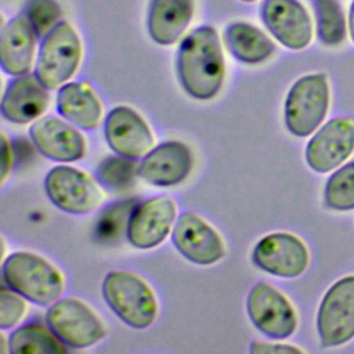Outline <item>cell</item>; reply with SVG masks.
<instances>
[{
    "label": "cell",
    "instance_id": "27",
    "mask_svg": "<svg viewBox=\"0 0 354 354\" xmlns=\"http://www.w3.org/2000/svg\"><path fill=\"white\" fill-rule=\"evenodd\" d=\"M134 207H136V203L131 201H127L106 209V212L98 220V225H97L98 236L104 241H113L119 238L120 234L124 231V228L127 231L129 220Z\"/></svg>",
    "mask_w": 354,
    "mask_h": 354
},
{
    "label": "cell",
    "instance_id": "19",
    "mask_svg": "<svg viewBox=\"0 0 354 354\" xmlns=\"http://www.w3.org/2000/svg\"><path fill=\"white\" fill-rule=\"evenodd\" d=\"M35 29L26 14L12 18L1 32L0 62L6 73L21 76L32 66L35 51Z\"/></svg>",
    "mask_w": 354,
    "mask_h": 354
},
{
    "label": "cell",
    "instance_id": "14",
    "mask_svg": "<svg viewBox=\"0 0 354 354\" xmlns=\"http://www.w3.org/2000/svg\"><path fill=\"white\" fill-rule=\"evenodd\" d=\"M261 17L274 37L292 50L304 48L313 36L310 17L296 0H264Z\"/></svg>",
    "mask_w": 354,
    "mask_h": 354
},
{
    "label": "cell",
    "instance_id": "12",
    "mask_svg": "<svg viewBox=\"0 0 354 354\" xmlns=\"http://www.w3.org/2000/svg\"><path fill=\"white\" fill-rule=\"evenodd\" d=\"M174 218L176 205L169 196L151 198L136 205L131 212L126 231L127 238L138 249L155 248L167 236Z\"/></svg>",
    "mask_w": 354,
    "mask_h": 354
},
{
    "label": "cell",
    "instance_id": "26",
    "mask_svg": "<svg viewBox=\"0 0 354 354\" xmlns=\"http://www.w3.org/2000/svg\"><path fill=\"white\" fill-rule=\"evenodd\" d=\"M138 174L137 165L127 156H111L98 165L97 176L102 185L109 189L120 191L130 187Z\"/></svg>",
    "mask_w": 354,
    "mask_h": 354
},
{
    "label": "cell",
    "instance_id": "32",
    "mask_svg": "<svg viewBox=\"0 0 354 354\" xmlns=\"http://www.w3.org/2000/svg\"><path fill=\"white\" fill-rule=\"evenodd\" d=\"M348 28H350V35H351V39L354 41V0L351 3V7H350V15H348Z\"/></svg>",
    "mask_w": 354,
    "mask_h": 354
},
{
    "label": "cell",
    "instance_id": "9",
    "mask_svg": "<svg viewBox=\"0 0 354 354\" xmlns=\"http://www.w3.org/2000/svg\"><path fill=\"white\" fill-rule=\"evenodd\" d=\"M252 324L272 339H285L296 329V314L286 297L268 283H256L248 296Z\"/></svg>",
    "mask_w": 354,
    "mask_h": 354
},
{
    "label": "cell",
    "instance_id": "15",
    "mask_svg": "<svg viewBox=\"0 0 354 354\" xmlns=\"http://www.w3.org/2000/svg\"><path fill=\"white\" fill-rule=\"evenodd\" d=\"M105 138L118 155L131 159L147 155L153 144L148 124L136 111L127 106H116L108 113Z\"/></svg>",
    "mask_w": 354,
    "mask_h": 354
},
{
    "label": "cell",
    "instance_id": "28",
    "mask_svg": "<svg viewBox=\"0 0 354 354\" xmlns=\"http://www.w3.org/2000/svg\"><path fill=\"white\" fill-rule=\"evenodd\" d=\"M61 10L54 0H30L26 7V17L36 35H48L58 24Z\"/></svg>",
    "mask_w": 354,
    "mask_h": 354
},
{
    "label": "cell",
    "instance_id": "21",
    "mask_svg": "<svg viewBox=\"0 0 354 354\" xmlns=\"http://www.w3.org/2000/svg\"><path fill=\"white\" fill-rule=\"evenodd\" d=\"M57 109L61 116L83 130H93L101 118V104L86 83L64 84L57 95Z\"/></svg>",
    "mask_w": 354,
    "mask_h": 354
},
{
    "label": "cell",
    "instance_id": "8",
    "mask_svg": "<svg viewBox=\"0 0 354 354\" xmlns=\"http://www.w3.org/2000/svg\"><path fill=\"white\" fill-rule=\"evenodd\" d=\"M44 188L57 207L73 214L88 213L101 202L95 183L83 171L69 166L51 169L46 176Z\"/></svg>",
    "mask_w": 354,
    "mask_h": 354
},
{
    "label": "cell",
    "instance_id": "33",
    "mask_svg": "<svg viewBox=\"0 0 354 354\" xmlns=\"http://www.w3.org/2000/svg\"><path fill=\"white\" fill-rule=\"evenodd\" d=\"M242 1H248V3H250V1H254V0H242Z\"/></svg>",
    "mask_w": 354,
    "mask_h": 354
},
{
    "label": "cell",
    "instance_id": "17",
    "mask_svg": "<svg viewBox=\"0 0 354 354\" xmlns=\"http://www.w3.org/2000/svg\"><path fill=\"white\" fill-rule=\"evenodd\" d=\"M36 148L48 159L75 162L84 155L86 144L82 134L55 116H44L30 127Z\"/></svg>",
    "mask_w": 354,
    "mask_h": 354
},
{
    "label": "cell",
    "instance_id": "16",
    "mask_svg": "<svg viewBox=\"0 0 354 354\" xmlns=\"http://www.w3.org/2000/svg\"><path fill=\"white\" fill-rule=\"evenodd\" d=\"M192 156L187 145L178 141L163 142L151 149L138 166V176L158 187L181 183L191 171Z\"/></svg>",
    "mask_w": 354,
    "mask_h": 354
},
{
    "label": "cell",
    "instance_id": "7",
    "mask_svg": "<svg viewBox=\"0 0 354 354\" xmlns=\"http://www.w3.org/2000/svg\"><path fill=\"white\" fill-rule=\"evenodd\" d=\"M317 328L322 346L346 343L354 336V275L337 281L324 296Z\"/></svg>",
    "mask_w": 354,
    "mask_h": 354
},
{
    "label": "cell",
    "instance_id": "23",
    "mask_svg": "<svg viewBox=\"0 0 354 354\" xmlns=\"http://www.w3.org/2000/svg\"><path fill=\"white\" fill-rule=\"evenodd\" d=\"M14 354L65 353L66 344L51 330L39 324H28L15 329L8 342Z\"/></svg>",
    "mask_w": 354,
    "mask_h": 354
},
{
    "label": "cell",
    "instance_id": "3",
    "mask_svg": "<svg viewBox=\"0 0 354 354\" xmlns=\"http://www.w3.org/2000/svg\"><path fill=\"white\" fill-rule=\"evenodd\" d=\"M102 295L111 310L127 325L144 329L156 318V300L149 286L127 271H112L102 282Z\"/></svg>",
    "mask_w": 354,
    "mask_h": 354
},
{
    "label": "cell",
    "instance_id": "1",
    "mask_svg": "<svg viewBox=\"0 0 354 354\" xmlns=\"http://www.w3.org/2000/svg\"><path fill=\"white\" fill-rule=\"evenodd\" d=\"M177 71L191 97L209 100L218 93L224 79V58L213 28L201 26L185 36L177 55Z\"/></svg>",
    "mask_w": 354,
    "mask_h": 354
},
{
    "label": "cell",
    "instance_id": "30",
    "mask_svg": "<svg viewBox=\"0 0 354 354\" xmlns=\"http://www.w3.org/2000/svg\"><path fill=\"white\" fill-rule=\"evenodd\" d=\"M250 353L264 354V353H301L300 348L286 344H270V343H252Z\"/></svg>",
    "mask_w": 354,
    "mask_h": 354
},
{
    "label": "cell",
    "instance_id": "31",
    "mask_svg": "<svg viewBox=\"0 0 354 354\" xmlns=\"http://www.w3.org/2000/svg\"><path fill=\"white\" fill-rule=\"evenodd\" d=\"M1 140H3V145H1V151H3V167H1V181H4L7 178V174L11 169V151L7 142V138L4 134H1Z\"/></svg>",
    "mask_w": 354,
    "mask_h": 354
},
{
    "label": "cell",
    "instance_id": "13",
    "mask_svg": "<svg viewBox=\"0 0 354 354\" xmlns=\"http://www.w3.org/2000/svg\"><path fill=\"white\" fill-rule=\"evenodd\" d=\"M171 239L176 249L185 259L201 266L213 264L224 256V245L218 234L191 212L180 214Z\"/></svg>",
    "mask_w": 354,
    "mask_h": 354
},
{
    "label": "cell",
    "instance_id": "2",
    "mask_svg": "<svg viewBox=\"0 0 354 354\" xmlns=\"http://www.w3.org/2000/svg\"><path fill=\"white\" fill-rule=\"evenodd\" d=\"M3 279L10 289L40 306L55 303L64 288L58 270L40 256L28 252H15L6 259Z\"/></svg>",
    "mask_w": 354,
    "mask_h": 354
},
{
    "label": "cell",
    "instance_id": "5",
    "mask_svg": "<svg viewBox=\"0 0 354 354\" xmlns=\"http://www.w3.org/2000/svg\"><path fill=\"white\" fill-rule=\"evenodd\" d=\"M82 55L77 33L66 22H59L40 47L36 76L47 88H57L76 72Z\"/></svg>",
    "mask_w": 354,
    "mask_h": 354
},
{
    "label": "cell",
    "instance_id": "10",
    "mask_svg": "<svg viewBox=\"0 0 354 354\" xmlns=\"http://www.w3.org/2000/svg\"><path fill=\"white\" fill-rule=\"evenodd\" d=\"M354 149V120L336 118L324 124L306 148L308 166L326 173L340 166Z\"/></svg>",
    "mask_w": 354,
    "mask_h": 354
},
{
    "label": "cell",
    "instance_id": "6",
    "mask_svg": "<svg viewBox=\"0 0 354 354\" xmlns=\"http://www.w3.org/2000/svg\"><path fill=\"white\" fill-rule=\"evenodd\" d=\"M46 319L48 328L66 346L75 348L95 344L106 332L101 319L84 303L72 297L53 303Z\"/></svg>",
    "mask_w": 354,
    "mask_h": 354
},
{
    "label": "cell",
    "instance_id": "22",
    "mask_svg": "<svg viewBox=\"0 0 354 354\" xmlns=\"http://www.w3.org/2000/svg\"><path fill=\"white\" fill-rule=\"evenodd\" d=\"M224 41L228 51L239 61L246 64H257L267 59L272 51V41L257 28L235 22L227 26Z\"/></svg>",
    "mask_w": 354,
    "mask_h": 354
},
{
    "label": "cell",
    "instance_id": "24",
    "mask_svg": "<svg viewBox=\"0 0 354 354\" xmlns=\"http://www.w3.org/2000/svg\"><path fill=\"white\" fill-rule=\"evenodd\" d=\"M318 37L328 46L342 43L346 36V24L337 0H314Z\"/></svg>",
    "mask_w": 354,
    "mask_h": 354
},
{
    "label": "cell",
    "instance_id": "4",
    "mask_svg": "<svg viewBox=\"0 0 354 354\" xmlns=\"http://www.w3.org/2000/svg\"><path fill=\"white\" fill-rule=\"evenodd\" d=\"M329 104L326 76L314 73L300 77L289 90L285 101V123L288 130L306 137L324 120Z\"/></svg>",
    "mask_w": 354,
    "mask_h": 354
},
{
    "label": "cell",
    "instance_id": "11",
    "mask_svg": "<svg viewBox=\"0 0 354 354\" xmlns=\"http://www.w3.org/2000/svg\"><path fill=\"white\" fill-rule=\"evenodd\" d=\"M252 259L266 272L282 278H293L306 270L308 252L304 243L295 235L277 232L257 242Z\"/></svg>",
    "mask_w": 354,
    "mask_h": 354
},
{
    "label": "cell",
    "instance_id": "25",
    "mask_svg": "<svg viewBox=\"0 0 354 354\" xmlns=\"http://www.w3.org/2000/svg\"><path fill=\"white\" fill-rule=\"evenodd\" d=\"M325 202L336 210L354 207V162L335 171L325 187Z\"/></svg>",
    "mask_w": 354,
    "mask_h": 354
},
{
    "label": "cell",
    "instance_id": "29",
    "mask_svg": "<svg viewBox=\"0 0 354 354\" xmlns=\"http://www.w3.org/2000/svg\"><path fill=\"white\" fill-rule=\"evenodd\" d=\"M19 295V293H18ZM15 290L3 286L0 289V328L14 326L25 311V304Z\"/></svg>",
    "mask_w": 354,
    "mask_h": 354
},
{
    "label": "cell",
    "instance_id": "20",
    "mask_svg": "<svg viewBox=\"0 0 354 354\" xmlns=\"http://www.w3.org/2000/svg\"><path fill=\"white\" fill-rule=\"evenodd\" d=\"M192 17V0H152L148 32L152 40L170 46L183 35Z\"/></svg>",
    "mask_w": 354,
    "mask_h": 354
},
{
    "label": "cell",
    "instance_id": "18",
    "mask_svg": "<svg viewBox=\"0 0 354 354\" xmlns=\"http://www.w3.org/2000/svg\"><path fill=\"white\" fill-rule=\"evenodd\" d=\"M46 86L35 75H21L10 82L1 101L3 116L12 123H28L43 113L48 104Z\"/></svg>",
    "mask_w": 354,
    "mask_h": 354
}]
</instances>
